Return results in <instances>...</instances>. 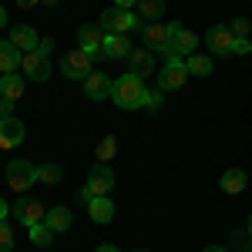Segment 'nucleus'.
I'll return each instance as SVG.
<instances>
[{"label":"nucleus","instance_id":"1","mask_svg":"<svg viewBox=\"0 0 252 252\" xmlns=\"http://www.w3.org/2000/svg\"><path fill=\"white\" fill-rule=\"evenodd\" d=\"M145 84L138 74H121L115 81V91H111V101L118 108H145Z\"/></svg>","mask_w":252,"mask_h":252},{"label":"nucleus","instance_id":"2","mask_svg":"<svg viewBox=\"0 0 252 252\" xmlns=\"http://www.w3.org/2000/svg\"><path fill=\"white\" fill-rule=\"evenodd\" d=\"M189 78V64L182 54H165V67L158 71V88L161 91H178Z\"/></svg>","mask_w":252,"mask_h":252},{"label":"nucleus","instance_id":"3","mask_svg":"<svg viewBox=\"0 0 252 252\" xmlns=\"http://www.w3.org/2000/svg\"><path fill=\"white\" fill-rule=\"evenodd\" d=\"M34 182H40L37 165H31V161H24V158H17V161L7 165V185H10L14 192H27Z\"/></svg>","mask_w":252,"mask_h":252},{"label":"nucleus","instance_id":"4","mask_svg":"<svg viewBox=\"0 0 252 252\" xmlns=\"http://www.w3.org/2000/svg\"><path fill=\"white\" fill-rule=\"evenodd\" d=\"M135 27H141V24H138V17L131 10L111 7V10L101 14V31H104V34H128V31H135Z\"/></svg>","mask_w":252,"mask_h":252},{"label":"nucleus","instance_id":"5","mask_svg":"<svg viewBox=\"0 0 252 252\" xmlns=\"http://www.w3.org/2000/svg\"><path fill=\"white\" fill-rule=\"evenodd\" d=\"M141 34H145V47H152L155 54H165L172 47V24H141Z\"/></svg>","mask_w":252,"mask_h":252},{"label":"nucleus","instance_id":"6","mask_svg":"<svg viewBox=\"0 0 252 252\" xmlns=\"http://www.w3.org/2000/svg\"><path fill=\"white\" fill-rule=\"evenodd\" d=\"M205 44H209V51H212V54H232V51H235L232 27H229V24H215V27H209Z\"/></svg>","mask_w":252,"mask_h":252},{"label":"nucleus","instance_id":"7","mask_svg":"<svg viewBox=\"0 0 252 252\" xmlns=\"http://www.w3.org/2000/svg\"><path fill=\"white\" fill-rule=\"evenodd\" d=\"M125 61H128V74H138V78L158 74L155 71V51L152 47H131V54Z\"/></svg>","mask_w":252,"mask_h":252},{"label":"nucleus","instance_id":"8","mask_svg":"<svg viewBox=\"0 0 252 252\" xmlns=\"http://www.w3.org/2000/svg\"><path fill=\"white\" fill-rule=\"evenodd\" d=\"M61 71H64L71 81H78V78L84 81L88 74H91V54H88V51H81V47H74L67 58L61 61Z\"/></svg>","mask_w":252,"mask_h":252},{"label":"nucleus","instance_id":"9","mask_svg":"<svg viewBox=\"0 0 252 252\" xmlns=\"http://www.w3.org/2000/svg\"><path fill=\"white\" fill-rule=\"evenodd\" d=\"M104 37H108V34L101 31V24H84V27L78 31V47L94 58V54L104 51Z\"/></svg>","mask_w":252,"mask_h":252},{"label":"nucleus","instance_id":"10","mask_svg":"<svg viewBox=\"0 0 252 252\" xmlns=\"http://www.w3.org/2000/svg\"><path fill=\"white\" fill-rule=\"evenodd\" d=\"M195 47H198V37H195L192 31H185V27L172 24V47H168L165 54H182V58H192V54H198Z\"/></svg>","mask_w":252,"mask_h":252},{"label":"nucleus","instance_id":"11","mask_svg":"<svg viewBox=\"0 0 252 252\" xmlns=\"http://www.w3.org/2000/svg\"><path fill=\"white\" fill-rule=\"evenodd\" d=\"M47 212H51V209H44V205L34 202V198H20L17 205H14V215L20 219V225H37V222H47Z\"/></svg>","mask_w":252,"mask_h":252},{"label":"nucleus","instance_id":"12","mask_svg":"<svg viewBox=\"0 0 252 252\" xmlns=\"http://www.w3.org/2000/svg\"><path fill=\"white\" fill-rule=\"evenodd\" d=\"M88 189H91V195H94V198L108 195L111 189H115V172H111L108 165H101V161H97L94 168H91V175H88Z\"/></svg>","mask_w":252,"mask_h":252},{"label":"nucleus","instance_id":"13","mask_svg":"<svg viewBox=\"0 0 252 252\" xmlns=\"http://www.w3.org/2000/svg\"><path fill=\"white\" fill-rule=\"evenodd\" d=\"M111 91H115V81L108 78V74H101V71H91L84 78V94L91 97V101H104V97H111Z\"/></svg>","mask_w":252,"mask_h":252},{"label":"nucleus","instance_id":"14","mask_svg":"<svg viewBox=\"0 0 252 252\" xmlns=\"http://www.w3.org/2000/svg\"><path fill=\"white\" fill-rule=\"evenodd\" d=\"M24 74L31 81H47V74H51L47 54H44V51H27V54H24Z\"/></svg>","mask_w":252,"mask_h":252},{"label":"nucleus","instance_id":"15","mask_svg":"<svg viewBox=\"0 0 252 252\" xmlns=\"http://www.w3.org/2000/svg\"><path fill=\"white\" fill-rule=\"evenodd\" d=\"M24 141V121L20 118H3L0 121V148H17Z\"/></svg>","mask_w":252,"mask_h":252},{"label":"nucleus","instance_id":"16","mask_svg":"<svg viewBox=\"0 0 252 252\" xmlns=\"http://www.w3.org/2000/svg\"><path fill=\"white\" fill-rule=\"evenodd\" d=\"M128 54H131L128 34H108V37H104V51H101V58H108V61H125Z\"/></svg>","mask_w":252,"mask_h":252},{"label":"nucleus","instance_id":"17","mask_svg":"<svg viewBox=\"0 0 252 252\" xmlns=\"http://www.w3.org/2000/svg\"><path fill=\"white\" fill-rule=\"evenodd\" d=\"M20 67H24V51H17L10 40H3V44H0V71H3V74H14Z\"/></svg>","mask_w":252,"mask_h":252},{"label":"nucleus","instance_id":"18","mask_svg":"<svg viewBox=\"0 0 252 252\" xmlns=\"http://www.w3.org/2000/svg\"><path fill=\"white\" fill-rule=\"evenodd\" d=\"M7 40H10L17 51H24V54H27V51H37V44H40V37L31 31V27H14Z\"/></svg>","mask_w":252,"mask_h":252},{"label":"nucleus","instance_id":"19","mask_svg":"<svg viewBox=\"0 0 252 252\" xmlns=\"http://www.w3.org/2000/svg\"><path fill=\"white\" fill-rule=\"evenodd\" d=\"M88 212H91V219H94L97 225H104V222L115 219V202H111L108 195H101V198H94V202L88 205Z\"/></svg>","mask_w":252,"mask_h":252},{"label":"nucleus","instance_id":"20","mask_svg":"<svg viewBox=\"0 0 252 252\" xmlns=\"http://www.w3.org/2000/svg\"><path fill=\"white\" fill-rule=\"evenodd\" d=\"M0 94L7 97V101H20V97H24V78H20L17 71L0 78Z\"/></svg>","mask_w":252,"mask_h":252},{"label":"nucleus","instance_id":"21","mask_svg":"<svg viewBox=\"0 0 252 252\" xmlns=\"http://www.w3.org/2000/svg\"><path fill=\"white\" fill-rule=\"evenodd\" d=\"M219 185H222V192H225V195H239L242 189H246V172H242V168H229V172L222 175Z\"/></svg>","mask_w":252,"mask_h":252},{"label":"nucleus","instance_id":"22","mask_svg":"<svg viewBox=\"0 0 252 252\" xmlns=\"http://www.w3.org/2000/svg\"><path fill=\"white\" fill-rule=\"evenodd\" d=\"M47 225H51L54 232H67V229H71V209L54 205V209L47 212Z\"/></svg>","mask_w":252,"mask_h":252},{"label":"nucleus","instance_id":"23","mask_svg":"<svg viewBox=\"0 0 252 252\" xmlns=\"http://www.w3.org/2000/svg\"><path fill=\"white\" fill-rule=\"evenodd\" d=\"M27 232H31V242H34V246H51V242H54V229H51L47 222L27 225Z\"/></svg>","mask_w":252,"mask_h":252},{"label":"nucleus","instance_id":"24","mask_svg":"<svg viewBox=\"0 0 252 252\" xmlns=\"http://www.w3.org/2000/svg\"><path fill=\"white\" fill-rule=\"evenodd\" d=\"M138 14L141 20H158L165 14V0H138Z\"/></svg>","mask_w":252,"mask_h":252},{"label":"nucleus","instance_id":"25","mask_svg":"<svg viewBox=\"0 0 252 252\" xmlns=\"http://www.w3.org/2000/svg\"><path fill=\"white\" fill-rule=\"evenodd\" d=\"M185 64H189V74H198V78L212 74V61L205 58V54H192V58H185Z\"/></svg>","mask_w":252,"mask_h":252},{"label":"nucleus","instance_id":"26","mask_svg":"<svg viewBox=\"0 0 252 252\" xmlns=\"http://www.w3.org/2000/svg\"><path fill=\"white\" fill-rule=\"evenodd\" d=\"M115 152H118V138L115 135H104L101 138V141H97V161H101V165H104V161H111V158H115Z\"/></svg>","mask_w":252,"mask_h":252},{"label":"nucleus","instance_id":"27","mask_svg":"<svg viewBox=\"0 0 252 252\" xmlns=\"http://www.w3.org/2000/svg\"><path fill=\"white\" fill-rule=\"evenodd\" d=\"M37 175H40L44 185H58V182H61V168H58V165H40Z\"/></svg>","mask_w":252,"mask_h":252},{"label":"nucleus","instance_id":"28","mask_svg":"<svg viewBox=\"0 0 252 252\" xmlns=\"http://www.w3.org/2000/svg\"><path fill=\"white\" fill-rule=\"evenodd\" d=\"M0 252H14V232H10L7 222L0 225Z\"/></svg>","mask_w":252,"mask_h":252},{"label":"nucleus","instance_id":"29","mask_svg":"<svg viewBox=\"0 0 252 252\" xmlns=\"http://www.w3.org/2000/svg\"><path fill=\"white\" fill-rule=\"evenodd\" d=\"M161 104H165V97H161V88H158V91H148V94H145V108H148V111H158Z\"/></svg>","mask_w":252,"mask_h":252},{"label":"nucleus","instance_id":"30","mask_svg":"<svg viewBox=\"0 0 252 252\" xmlns=\"http://www.w3.org/2000/svg\"><path fill=\"white\" fill-rule=\"evenodd\" d=\"M229 27H232V34H235V37H249V20H246V17H235L232 24H229Z\"/></svg>","mask_w":252,"mask_h":252},{"label":"nucleus","instance_id":"31","mask_svg":"<svg viewBox=\"0 0 252 252\" xmlns=\"http://www.w3.org/2000/svg\"><path fill=\"white\" fill-rule=\"evenodd\" d=\"M249 51H252L249 37H235V54H249Z\"/></svg>","mask_w":252,"mask_h":252},{"label":"nucleus","instance_id":"32","mask_svg":"<svg viewBox=\"0 0 252 252\" xmlns=\"http://www.w3.org/2000/svg\"><path fill=\"white\" fill-rule=\"evenodd\" d=\"M78 202H84V205H91V202H94V195H91V189H88V185L78 192Z\"/></svg>","mask_w":252,"mask_h":252},{"label":"nucleus","instance_id":"33","mask_svg":"<svg viewBox=\"0 0 252 252\" xmlns=\"http://www.w3.org/2000/svg\"><path fill=\"white\" fill-rule=\"evenodd\" d=\"M10 111H14V101H7V97H3V101H0V115L10 118Z\"/></svg>","mask_w":252,"mask_h":252},{"label":"nucleus","instance_id":"34","mask_svg":"<svg viewBox=\"0 0 252 252\" xmlns=\"http://www.w3.org/2000/svg\"><path fill=\"white\" fill-rule=\"evenodd\" d=\"M51 47H54V40H51V37H44L37 44V51H44V54H51Z\"/></svg>","mask_w":252,"mask_h":252},{"label":"nucleus","instance_id":"35","mask_svg":"<svg viewBox=\"0 0 252 252\" xmlns=\"http://www.w3.org/2000/svg\"><path fill=\"white\" fill-rule=\"evenodd\" d=\"M115 7H121V10H131V7H138V0H115Z\"/></svg>","mask_w":252,"mask_h":252},{"label":"nucleus","instance_id":"36","mask_svg":"<svg viewBox=\"0 0 252 252\" xmlns=\"http://www.w3.org/2000/svg\"><path fill=\"white\" fill-rule=\"evenodd\" d=\"M20 7H24V10H31V7H37V3H44V0H17Z\"/></svg>","mask_w":252,"mask_h":252},{"label":"nucleus","instance_id":"37","mask_svg":"<svg viewBox=\"0 0 252 252\" xmlns=\"http://www.w3.org/2000/svg\"><path fill=\"white\" fill-rule=\"evenodd\" d=\"M94 252H118V249H115V246H97Z\"/></svg>","mask_w":252,"mask_h":252},{"label":"nucleus","instance_id":"38","mask_svg":"<svg viewBox=\"0 0 252 252\" xmlns=\"http://www.w3.org/2000/svg\"><path fill=\"white\" fill-rule=\"evenodd\" d=\"M202 252H225L222 246H209V249H202Z\"/></svg>","mask_w":252,"mask_h":252},{"label":"nucleus","instance_id":"39","mask_svg":"<svg viewBox=\"0 0 252 252\" xmlns=\"http://www.w3.org/2000/svg\"><path fill=\"white\" fill-rule=\"evenodd\" d=\"M249 239H252V215H249Z\"/></svg>","mask_w":252,"mask_h":252}]
</instances>
